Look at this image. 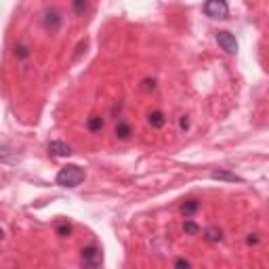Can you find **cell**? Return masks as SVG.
<instances>
[{"instance_id": "cell-1", "label": "cell", "mask_w": 269, "mask_h": 269, "mask_svg": "<svg viewBox=\"0 0 269 269\" xmlns=\"http://www.w3.org/2000/svg\"><path fill=\"white\" fill-rule=\"evenodd\" d=\"M84 170L80 168L78 164H65L59 172H57V177H55V181H57V185H61V187H78L80 183L84 181Z\"/></svg>"}, {"instance_id": "cell-2", "label": "cell", "mask_w": 269, "mask_h": 269, "mask_svg": "<svg viewBox=\"0 0 269 269\" xmlns=\"http://www.w3.org/2000/svg\"><path fill=\"white\" fill-rule=\"evenodd\" d=\"M202 9H204L206 17H210V19H227L229 17L227 0H206Z\"/></svg>"}, {"instance_id": "cell-3", "label": "cell", "mask_w": 269, "mask_h": 269, "mask_svg": "<svg viewBox=\"0 0 269 269\" xmlns=\"http://www.w3.org/2000/svg\"><path fill=\"white\" fill-rule=\"evenodd\" d=\"M80 263L84 267H99L103 263V254L97 246H84L80 250Z\"/></svg>"}, {"instance_id": "cell-4", "label": "cell", "mask_w": 269, "mask_h": 269, "mask_svg": "<svg viewBox=\"0 0 269 269\" xmlns=\"http://www.w3.org/2000/svg\"><path fill=\"white\" fill-rule=\"evenodd\" d=\"M217 44L223 49L227 55H236L238 53V40H236V36H233L231 32H219L217 34Z\"/></svg>"}, {"instance_id": "cell-5", "label": "cell", "mask_w": 269, "mask_h": 269, "mask_svg": "<svg viewBox=\"0 0 269 269\" xmlns=\"http://www.w3.org/2000/svg\"><path fill=\"white\" fill-rule=\"evenodd\" d=\"M61 21H63V17H61V13H59L57 9H46L44 13H42V23H44V28H46V30H51V32L59 30Z\"/></svg>"}, {"instance_id": "cell-6", "label": "cell", "mask_w": 269, "mask_h": 269, "mask_svg": "<svg viewBox=\"0 0 269 269\" xmlns=\"http://www.w3.org/2000/svg\"><path fill=\"white\" fill-rule=\"evenodd\" d=\"M46 149H49L51 156H57V158H67V156L74 154V149L63 141H51L49 145H46Z\"/></svg>"}, {"instance_id": "cell-7", "label": "cell", "mask_w": 269, "mask_h": 269, "mask_svg": "<svg viewBox=\"0 0 269 269\" xmlns=\"http://www.w3.org/2000/svg\"><path fill=\"white\" fill-rule=\"evenodd\" d=\"M19 160H21V154L15 147L0 145V162H5V164H17Z\"/></svg>"}, {"instance_id": "cell-8", "label": "cell", "mask_w": 269, "mask_h": 269, "mask_svg": "<svg viewBox=\"0 0 269 269\" xmlns=\"http://www.w3.org/2000/svg\"><path fill=\"white\" fill-rule=\"evenodd\" d=\"M210 177H213L215 181H227V183H244L242 177H238L236 172H229L225 168H219V170H213L210 172Z\"/></svg>"}, {"instance_id": "cell-9", "label": "cell", "mask_w": 269, "mask_h": 269, "mask_svg": "<svg viewBox=\"0 0 269 269\" xmlns=\"http://www.w3.org/2000/svg\"><path fill=\"white\" fill-rule=\"evenodd\" d=\"M147 124H149L151 128H162V126L166 124V116H164V112H160V110L149 112V114H147Z\"/></svg>"}, {"instance_id": "cell-10", "label": "cell", "mask_w": 269, "mask_h": 269, "mask_svg": "<svg viewBox=\"0 0 269 269\" xmlns=\"http://www.w3.org/2000/svg\"><path fill=\"white\" fill-rule=\"evenodd\" d=\"M202 238L206 242H210V244H219L221 240H223V231H221L219 227H215V225H210V227H206L202 231Z\"/></svg>"}, {"instance_id": "cell-11", "label": "cell", "mask_w": 269, "mask_h": 269, "mask_svg": "<svg viewBox=\"0 0 269 269\" xmlns=\"http://www.w3.org/2000/svg\"><path fill=\"white\" fill-rule=\"evenodd\" d=\"M114 133H116V137H118V139H122V141H128V139L133 137V128H131V124H126L124 120H120L118 124H116Z\"/></svg>"}, {"instance_id": "cell-12", "label": "cell", "mask_w": 269, "mask_h": 269, "mask_svg": "<svg viewBox=\"0 0 269 269\" xmlns=\"http://www.w3.org/2000/svg\"><path fill=\"white\" fill-rule=\"evenodd\" d=\"M198 210H200V200H196V198H192V200H187V202L181 204V213H183L185 217L196 215Z\"/></svg>"}, {"instance_id": "cell-13", "label": "cell", "mask_w": 269, "mask_h": 269, "mask_svg": "<svg viewBox=\"0 0 269 269\" xmlns=\"http://www.w3.org/2000/svg\"><path fill=\"white\" fill-rule=\"evenodd\" d=\"M103 126H105V122H103L101 116H91V118L86 120V128L91 133H101Z\"/></svg>"}, {"instance_id": "cell-14", "label": "cell", "mask_w": 269, "mask_h": 269, "mask_svg": "<svg viewBox=\"0 0 269 269\" xmlns=\"http://www.w3.org/2000/svg\"><path fill=\"white\" fill-rule=\"evenodd\" d=\"M183 231L187 233V236H196V233L200 231V227H198V223H194V221H185V223H183Z\"/></svg>"}, {"instance_id": "cell-15", "label": "cell", "mask_w": 269, "mask_h": 269, "mask_svg": "<svg viewBox=\"0 0 269 269\" xmlns=\"http://www.w3.org/2000/svg\"><path fill=\"white\" fill-rule=\"evenodd\" d=\"M15 57H17V59H28V57H30V49H28L26 44H17L15 46Z\"/></svg>"}, {"instance_id": "cell-16", "label": "cell", "mask_w": 269, "mask_h": 269, "mask_svg": "<svg viewBox=\"0 0 269 269\" xmlns=\"http://www.w3.org/2000/svg\"><path fill=\"white\" fill-rule=\"evenodd\" d=\"M86 9H88V0H74V11L78 15H82Z\"/></svg>"}, {"instance_id": "cell-17", "label": "cell", "mask_w": 269, "mask_h": 269, "mask_svg": "<svg viewBox=\"0 0 269 269\" xmlns=\"http://www.w3.org/2000/svg\"><path fill=\"white\" fill-rule=\"evenodd\" d=\"M57 233H59L61 238H69V233H72V225H67V223H61L59 227H57Z\"/></svg>"}, {"instance_id": "cell-18", "label": "cell", "mask_w": 269, "mask_h": 269, "mask_svg": "<svg viewBox=\"0 0 269 269\" xmlns=\"http://www.w3.org/2000/svg\"><path fill=\"white\" fill-rule=\"evenodd\" d=\"M141 88H143V91H156V80H154V78H145Z\"/></svg>"}, {"instance_id": "cell-19", "label": "cell", "mask_w": 269, "mask_h": 269, "mask_svg": "<svg viewBox=\"0 0 269 269\" xmlns=\"http://www.w3.org/2000/svg\"><path fill=\"white\" fill-rule=\"evenodd\" d=\"M179 126H181V131H187V128H190V118H187V116H181Z\"/></svg>"}, {"instance_id": "cell-20", "label": "cell", "mask_w": 269, "mask_h": 269, "mask_svg": "<svg viewBox=\"0 0 269 269\" xmlns=\"http://www.w3.org/2000/svg\"><path fill=\"white\" fill-rule=\"evenodd\" d=\"M246 244H248V246H252V244H259V236H256V233H248Z\"/></svg>"}, {"instance_id": "cell-21", "label": "cell", "mask_w": 269, "mask_h": 269, "mask_svg": "<svg viewBox=\"0 0 269 269\" xmlns=\"http://www.w3.org/2000/svg\"><path fill=\"white\" fill-rule=\"evenodd\" d=\"M192 263L190 261H187V259H177V261H174V267H190Z\"/></svg>"}, {"instance_id": "cell-22", "label": "cell", "mask_w": 269, "mask_h": 269, "mask_svg": "<svg viewBox=\"0 0 269 269\" xmlns=\"http://www.w3.org/2000/svg\"><path fill=\"white\" fill-rule=\"evenodd\" d=\"M3 238H5V231H3V229H0V240H3Z\"/></svg>"}]
</instances>
